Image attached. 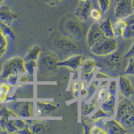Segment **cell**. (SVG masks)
<instances>
[{
    "mask_svg": "<svg viewBox=\"0 0 134 134\" xmlns=\"http://www.w3.org/2000/svg\"><path fill=\"white\" fill-rule=\"evenodd\" d=\"M120 93L124 97L131 98L134 93V87L131 80L127 77L122 75L120 78Z\"/></svg>",
    "mask_w": 134,
    "mask_h": 134,
    "instance_id": "12",
    "label": "cell"
},
{
    "mask_svg": "<svg viewBox=\"0 0 134 134\" xmlns=\"http://www.w3.org/2000/svg\"><path fill=\"white\" fill-rule=\"evenodd\" d=\"M18 16L11 10L9 6H2L0 7V21L8 24H10Z\"/></svg>",
    "mask_w": 134,
    "mask_h": 134,
    "instance_id": "15",
    "label": "cell"
},
{
    "mask_svg": "<svg viewBox=\"0 0 134 134\" xmlns=\"http://www.w3.org/2000/svg\"><path fill=\"white\" fill-rule=\"evenodd\" d=\"M111 77H110V76H108L107 74L100 72V71L98 72L97 75V76H96V79H100V78L109 79V78H111Z\"/></svg>",
    "mask_w": 134,
    "mask_h": 134,
    "instance_id": "30",
    "label": "cell"
},
{
    "mask_svg": "<svg viewBox=\"0 0 134 134\" xmlns=\"http://www.w3.org/2000/svg\"><path fill=\"white\" fill-rule=\"evenodd\" d=\"M115 16L116 18L126 19L134 15V0H115Z\"/></svg>",
    "mask_w": 134,
    "mask_h": 134,
    "instance_id": "7",
    "label": "cell"
},
{
    "mask_svg": "<svg viewBox=\"0 0 134 134\" xmlns=\"http://www.w3.org/2000/svg\"><path fill=\"white\" fill-rule=\"evenodd\" d=\"M116 81L113 80L110 84L109 91L101 108L106 112L110 117L114 116L115 109Z\"/></svg>",
    "mask_w": 134,
    "mask_h": 134,
    "instance_id": "8",
    "label": "cell"
},
{
    "mask_svg": "<svg viewBox=\"0 0 134 134\" xmlns=\"http://www.w3.org/2000/svg\"><path fill=\"white\" fill-rule=\"evenodd\" d=\"M3 3H4V1H3L2 0H0V7L3 6Z\"/></svg>",
    "mask_w": 134,
    "mask_h": 134,
    "instance_id": "32",
    "label": "cell"
},
{
    "mask_svg": "<svg viewBox=\"0 0 134 134\" xmlns=\"http://www.w3.org/2000/svg\"><path fill=\"white\" fill-rule=\"evenodd\" d=\"M105 130L108 134H124L127 133L126 130L116 120L105 122Z\"/></svg>",
    "mask_w": 134,
    "mask_h": 134,
    "instance_id": "16",
    "label": "cell"
},
{
    "mask_svg": "<svg viewBox=\"0 0 134 134\" xmlns=\"http://www.w3.org/2000/svg\"><path fill=\"white\" fill-rule=\"evenodd\" d=\"M106 117H110V116L100 108V109L98 110L97 113L94 116H92L91 120L92 122H95L98 119H100L102 118H106Z\"/></svg>",
    "mask_w": 134,
    "mask_h": 134,
    "instance_id": "25",
    "label": "cell"
},
{
    "mask_svg": "<svg viewBox=\"0 0 134 134\" xmlns=\"http://www.w3.org/2000/svg\"><path fill=\"white\" fill-rule=\"evenodd\" d=\"M45 3L52 6H55L59 5L62 0H43Z\"/></svg>",
    "mask_w": 134,
    "mask_h": 134,
    "instance_id": "28",
    "label": "cell"
},
{
    "mask_svg": "<svg viewBox=\"0 0 134 134\" xmlns=\"http://www.w3.org/2000/svg\"><path fill=\"white\" fill-rule=\"evenodd\" d=\"M47 44L61 61L73 55H78L81 51L75 41L58 32L51 34L47 41Z\"/></svg>",
    "mask_w": 134,
    "mask_h": 134,
    "instance_id": "1",
    "label": "cell"
},
{
    "mask_svg": "<svg viewBox=\"0 0 134 134\" xmlns=\"http://www.w3.org/2000/svg\"><path fill=\"white\" fill-rule=\"evenodd\" d=\"M58 109L57 105L49 102H38L37 115L39 116H48L52 115Z\"/></svg>",
    "mask_w": 134,
    "mask_h": 134,
    "instance_id": "14",
    "label": "cell"
},
{
    "mask_svg": "<svg viewBox=\"0 0 134 134\" xmlns=\"http://www.w3.org/2000/svg\"><path fill=\"white\" fill-rule=\"evenodd\" d=\"M134 57H129L128 66L125 71V74H130V75H134Z\"/></svg>",
    "mask_w": 134,
    "mask_h": 134,
    "instance_id": "26",
    "label": "cell"
},
{
    "mask_svg": "<svg viewBox=\"0 0 134 134\" xmlns=\"http://www.w3.org/2000/svg\"><path fill=\"white\" fill-rule=\"evenodd\" d=\"M107 85H108V81H104L102 82L99 90L98 92V94L96 96L98 100L100 101V102L102 100L104 96L105 92L107 90Z\"/></svg>",
    "mask_w": 134,
    "mask_h": 134,
    "instance_id": "24",
    "label": "cell"
},
{
    "mask_svg": "<svg viewBox=\"0 0 134 134\" xmlns=\"http://www.w3.org/2000/svg\"><path fill=\"white\" fill-rule=\"evenodd\" d=\"M92 8V0H80L75 11V16L82 22L90 18V13Z\"/></svg>",
    "mask_w": 134,
    "mask_h": 134,
    "instance_id": "9",
    "label": "cell"
},
{
    "mask_svg": "<svg viewBox=\"0 0 134 134\" xmlns=\"http://www.w3.org/2000/svg\"><path fill=\"white\" fill-rule=\"evenodd\" d=\"M81 22L76 16L68 14L59 23V29L64 36L74 41H80L85 36V30Z\"/></svg>",
    "mask_w": 134,
    "mask_h": 134,
    "instance_id": "2",
    "label": "cell"
},
{
    "mask_svg": "<svg viewBox=\"0 0 134 134\" xmlns=\"http://www.w3.org/2000/svg\"><path fill=\"white\" fill-rule=\"evenodd\" d=\"M134 44H133L132 46L131 49L129 51V52L127 54L125 55L124 56V58H129V57H134Z\"/></svg>",
    "mask_w": 134,
    "mask_h": 134,
    "instance_id": "29",
    "label": "cell"
},
{
    "mask_svg": "<svg viewBox=\"0 0 134 134\" xmlns=\"http://www.w3.org/2000/svg\"><path fill=\"white\" fill-rule=\"evenodd\" d=\"M83 56L81 55H73L63 61H59L57 63L58 66H65L73 70H77L82 64Z\"/></svg>",
    "mask_w": 134,
    "mask_h": 134,
    "instance_id": "13",
    "label": "cell"
},
{
    "mask_svg": "<svg viewBox=\"0 0 134 134\" xmlns=\"http://www.w3.org/2000/svg\"><path fill=\"white\" fill-rule=\"evenodd\" d=\"M72 87H73V91L78 90V89H79V83H78V82H75V83H73Z\"/></svg>",
    "mask_w": 134,
    "mask_h": 134,
    "instance_id": "31",
    "label": "cell"
},
{
    "mask_svg": "<svg viewBox=\"0 0 134 134\" xmlns=\"http://www.w3.org/2000/svg\"><path fill=\"white\" fill-rule=\"evenodd\" d=\"M58 56L52 51H45L40 55L39 70L44 76H50L58 71Z\"/></svg>",
    "mask_w": 134,
    "mask_h": 134,
    "instance_id": "3",
    "label": "cell"
},
{
    "mask_svg": "<svg viewBox=\"0 0 134 134\" xmlns=\"http://www.w3.org/2000/svg\"><path fill=\"white\" fill-rule=\"evenodd\" d=\"M90 133L92 134H106L107 132L103 129L102 128H100L98 126H95L90 130Z\"/></svg>",
    "mask_w": 134,
    "mask_h": 134,
    "instance_id": "27",
    "label": "cell"
},
{
    "mask_svg": "<svg viewBox=\"0 0 134 134\" xmlns=\"http://www.w3.org/2000/svg\"><path fill=\"white\" fill-rule=\"evenodd\" d=\"M128 24L124 31L122 37L125 39H130L134 37V15H132L126 18Z\"/></svg>",
    "mask_w": 134,
    "mask_h": 134,
    "instance_id": "18",
    "label": "cell"
},
{
    "mask_svg": "<svg viewBox=\"0 0 134 134\" xmlns=\"http://www.w3.org/2000/svg\"><path fill=\"white\" fill-rule=\"evenodd\" d=\"M134 105L129 98L124 97L121 93L119 95L118 108L116 120L119 122L123 120L134 116Z\"/></svg>",
    "mask_w": 134,
    "mask_h": 134,
    "instance_id": "6",
    "label": "cell"
},
{
    "mask_svg": "<svg viewBox=\"0 0 134 134\" xmlns=\"http://www.w3.org/2000/svg\"><path fill=\"white\" fill-rule=\"evenodd\" d=\"M97 65V61L92 58H87L82 63L81 65V79L86 80L87 83L91 79Z\"/></svg>",
    "mask_w": 134,
    "mask_h": 134,
    "instance_id": "10",
    "label": "cell"
},
{
    "mask_svg": "<svg viewBox=\"0 0 134 134\" xmlns=\"http://www.w3.org/2000/svg\"><path fill=\"white\" fill-rule=\"evenodd\" d=\"M102 13L101 11L97 8H92L90 13V18L92 20L96 23L99 22L102 18Z\"/></svg>",
    "mask_w": 134,
    "mask_h": 134,
    "instance_id": "22",
    "label": "cell"
},
{
    "mask_svg": "<svg viewBox=\"0 0 134 134\" xmlns=\"http://www.w3.org/2000/svg\"><path fill=\"white\" fill-rule=\"evenodd\" d=\"M128 24L126 19H119L113 25V31L115 36L122 37L124 31Z\"/></svg>",
    "mask_w": 134,
    "mask_h": 134,
    "instance_id": "19",
    "label": "cell"
},
{
    "mask_svg": "<svg viewBox=\"0 0 134 134\" xmlns=\"http://www.w3.org/2000/svg\"><path fill=\"white\" fill-rule=\"evenodd\" d=\"M77 1H80V0H77Z\"/></svg>",
    "mask_w": 134,
    "mask_h": 134,
    "instance_id": "34",
    "label": "cell"
},
{
    "mask_svg": "<svg viewBox=\"0 0 134 134\" xmlns=\"http://www.w3.org/2000/svg\"><path fill=\"white\" fill-rule=\"evenodd\" d=\"M100 29H101L104 36L108 38H114V33L113 31V24L110 17L106 20L98 23Z\"/></svg>",
    "mask_w": 134,
    "mask_h": 134,
    "instance_id": "17",
    "label": "cell"
},
{
    "mask_svg": "<svg viewBox=\"0 0 134 134\" xmlns=\"http://www.w3.org/2000/svg\"><path fill=\"white\" fill-rule=\"evenodd\" d=\"M99 104V103L98 102L96 98H94L92 103L89 104L82 103L81 104V114L84 116L87 115L94 110Z\"/></svg>",
    "mask_w": 134,
    "mask_h": 134,
    "instance_id": "20",
    "label": "cell"
},
{
    "mask_svg": "<svg viewBox=\"0 0 134 134\" xmlns=\"http://www.w3.org/2000/svg\"><path fill=\"white\" fill-rule=\"evenodd\" d=\"M100 11L103 14L108 12L111 5V0H98Z\"/></svg>",
    "mask_w": 134,
    "mask_h": 134,
    "instance_id": "23",
    "label": "cell"
},
{
    "mask_svg": "<svg viewBox=\"0 0 134 134\" xmlns=\"http://www.w3.org/2000/svg\"><path fill=\"white\" fill-rule=\"evenodd\" d=\"M41 49L38 46H36L31 49L29 53L26 57L27 60H34L37 61L39 58V57L40 55Z\"/></svg>",
    "mask_w": 134,
    "mask_h": 134,
    "instance_id": "21",
    "label": "cell"
},
{
    "mask_svg": "<svg viewBox=\"0 0 134 134\" xmlns=\"http://www.w3.org/2000/svg\"><path fill=\"white\" fill-rule=\"evenodd\" d=\"M2 1H4H4H5V0H2Z\"/></svg>",
    "mask_w": 134,
    "mask_h": 134,
    "instance_id": "33",
    "label": "cell"
},
{
    "mask_svg": "<svg viewBox=\"0 0 134 134\" xmlns=\"http://www.w3.org/2000/svg\"><path fill=\"white\" fill-rule=\"evenodd\" d=\"M100 57L101 58L99 60L102 68H104L110 73L118 75L123 69L122 55L117 50L109 55Z\"/></svg>",
    "mask_w": 134,
    "mask_h": 134,
    "instance_id": "5",
    "label": "cell"
},
{
    "mask_svg": "<svg viewBox=\"0 0 134 134\" xmlns=\"http://www.w3.org/2000/svg\"><path fill=\"white\" fill-rule=\"evenodd\" d=\"M105 37L99 28V24L96 23L92 25L87 32L86 39L88 46L91 47L100 39Z\"/></svg>",
    "mask_w": 134,
    "mask_h": 134,
    "instance_id": "11",
    "label": "cell"
},
{
    "mask_svg": "<svg viewBox=\"0 0 134 134\" xmlns=\"http://www.w3.org/2000/svg\"><path fill=\"white\" fill-rule=\"evenodd\" d=\"M91 51L94 55L104 56L115 52L118 48V42L114 38L104 37L93 44Z\"/></svg>",
    "mask_w": 134,
    "mask_h": 134,
    "instance_id": "4",
    "label": "cell"
}]
</instances>
